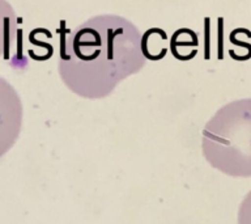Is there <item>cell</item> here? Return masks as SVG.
<instances>
[{
  "instance_id": "6da1fadb",
  "label": "cell",
  "mask_w": 251,
  "mask_h": 224,
  "mask_svg": "<svg viewBox=\"0 0 251 224\" xmlns=\"http://www.w3.org/2000/svg\"><path fill=\"white\" fill-rule=\"evenodd\" d=\"M141 33L117 15L90 17L62 37L59 75L80 97H107L122 80L145 66Z\"/></svg>"
},
{
  "instance_id": "7a4b0ae2",
  "label": "cell",
  "mask_w": 251,
  "mask_h": 224,
  "mask_svg": "<svg viewBox=\"0 0 251 224\" xmlns=\"http://www.w3.org/2000/svg\"><path fill=\"white\" fill-rule=\"evenodd\" d=\"M205 160L231 177H251V98L220 108L205 123L201 139Z\"/></svg>"
},
{
  "instance_id": "277c9868",
  "label": "cell",
  "mask_w": 251,
  "mask_h": 224,
  "mask_svg": "<svg viewBox=\"0 0 251 224\" xmlns=\"http://www.w3.org/2000/svg\"><path fill=\"white\" fill-rule=\"evenodd\" d=\"M19 19L7 0H0V59L9 60L19 50Z\"/></svg>"
},
{
  "instance_id": "5b68a950",
  "label": "cell",
  "mask_w": 251,
  "mask_h": 224,
  "mask_svg": "<svg viewBox=\"0 0 251 224\" xmlns=\"http://www.w3.org/2000/svg\"><path fill=\"white\" fill-rule=\"evenodd\" d=\"M238 224H251V192L245 196L239 206Z\"/></svg>"
},
{
  "instance_id": "3957f363",
  "label": "cell",
  "mask_w": 251,
  "mask_h": 224,
  "mask_svg": "<svg viewBox=\"0 0 251 224\" xmlns=\"http://www.w3.org/2000/svg\"><path fill=\"white\" fill-rule=\"evenodd\" d=\"M23 126V104L19 93L0 78V157L15 145Z\"/></svg>"
}]
</instances>
